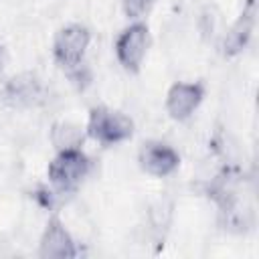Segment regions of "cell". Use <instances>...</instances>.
<instances>
[{
    "instance_id": "1",
    "label": "cell",
    "mask_w": 259,
    "mask_h": 259,
    "mask_svg": "<svg viewBox=\"0 0 259 259\" xmlns=\"http://www.w3.org/2000/svg\"><path fill=\"white\" fill-rule=\"evenodd\" d=\"M87 134L103 146H113V144H119L132 138L134 121L121 111L99 105L89 111Z\"/></svg>"
},
{
    "instance_id": "2",
    "label": "cell",
    "mask_w": 259,
    "mask_h": 259,
    "mask_svg": "<svg viewBox=\"0 0 259 259\" xmlns=\"http://www.w3.org/2000/svg\"><path fill=\"white\" fill-rule=\"evenodd\" d=\"M91 168L89 158L81 152V148L59 150V154L49 164V180L61 192H71L79 186V182L87 176Z\"/></svg>"
},
{
    "instance_id": "3",
    "label": "cell",
    "mask_w": 259,
    "mask_h": 259,
    "mask_svg": "<svg viewBox=\"0 0 259 259\" xmlns=\"http://www.w3.org/2000/svg\"><path fill=\"white\" fill-rule=\"evenodd\" d=\"M89 40H91V32L85 26L81 24L63 26L55 34V42H53L55 61L63 69H67V73L75 71L77 67L83 65V55L89 47Z\"/></svg>"
},
{
    "instance_id": "4",
    "label": "cell",
    "mask_w": 259,
    "mask_h": 259,
    "mask_svg": "<svg viewBox=\"0 0 259 259\" xmlns=\"http://www.w3.org/2000/svg\"><path fill=\"white\" fill-rule=\"evenodd\" d=\"M150 45V30L146 24L136 22L132 26H127L115 40V55L117 61L123 65L125 71L130 73H138L142 67V61L146 57Z\"/></svg>"
},
{
    "instance_id": "5",
    "label": "cell",
    "mask_w": 259,
    "mask_h": 259,
    "mask_svg": "<svg viewBox=\"0 0 259 259\" xmlns=\"http://www.w3.org/2000/svg\"><path fill=\"white\" fill-rule=\"evenodd\" d=\"M45 85L34 73H20L14 75L12 79L6 81L2 89V97L10 107L26 109V107H36L45 101Z\"/></svg>"
},
{
    "instance_id": "6",
    "label": "cell",
    "mask_w": 259,
    "mask_h": 259,
    "mask_svg": "<svg viewBox=\"0 0 259 259\" xmlns=\"http://www.w3.org/2000/svg\"><path fill=\"white\" fill-rule=\"evenodd\" d=\"M138 162H140V168L144 172L162 178V176L172 174L180 166V156L172 146L152 140V142L142 144L140 154H138Z\"/></svg>"
},
{
    "instance_id": "7",
    "label": "cell",
    "mask_w": 259,
    "mask_h": 259,
    "mask_svg": "<svg viewBox=\"0 0 259 259\" xmlns=\"http://www.w3.org/2000/svg\"><path fill=\"white\" fill-rule=\"evenodd\" d=\"M204 97L202 83H174L166 95V111L172 119L184 121L200 105Z\"/></svg>"
},
{
    "instance_id": "8",
    "label": "cell",
    "mask_w": 259,
    "mask_h": 259,
    "mask_svg": "<svg viewBox=\"0 0 259 259\" xmlns=\"http://www.w3.org/2000/svg\"><path fill=\"white\" fill-rule=\"evenodd\" d=\"M77 245L71 239L69 231L63 227L59 219H51L40 237L38 255L45 259H71L77 257Z\"/></svg>"
},
{
    "instance_id": "9",
    "label": "cell",
    "mask_w": 259,
    "mask_h": 259,
    "mask_svg": "<svg viewBox=\"0 0 259 259\" xmlns=\"http://www.w3.org/2000/svg\"><path fill=\"white\" fill-rule=\"evenodd\" d=\"M255 16H257V4H255V0H247L237 22L231 26V30L227 32V36L223 40V53L227 57H235L245 49V45L251 38L253 26H255Z\"/></svg>"
},
{
    "instance_id": "10",
    "label": "cell",
    "mask_w": 259,
    "mask_h": 259,
    "mask_svg": "<svg viewBox=\"0 0 259 259\" xmlns=\"http://www.w3.org/2000/svg\"><path fill=\"white\" fill-rule=\"evenodd\" d=\"M51 140L57 146V150H71V148H79L83 144V134H81L79 125L69 123V121H59L53 125Z\"/></svg>"
},
{
    "instance_id": "11",
    "label": "cell",
    "mask_w": 259,
    "mask_h": 259,
    "mask_svg": "<svg viewBox=\"0 0 259 259\" xmlns=\"http://www.w3.org/2000/svg\"><path fill=\"white\" fill-rule=\"evenodd\" d=\"M154 0H123V12L130 18H140Z\"/></svg>"
}]
</instances>
